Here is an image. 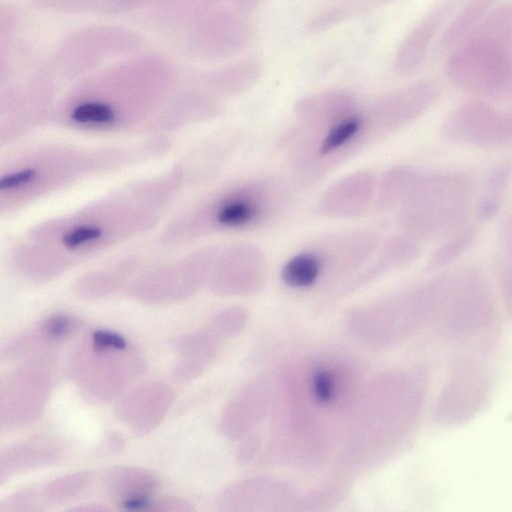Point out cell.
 Listing matches in <instances>:
<instances>
[{
  "label": "cell",
  "instance_id": "cell-11",
  "mask_svg": "<svg viewBox=\"0 0 512 512\" xmlns=\"http://www.w3.org/2000/svg\"><path fill=\"white\" fill-rule=\"evenodd\" d=\"M210 256L192 259L188 264L151 273L139 279L131 287L136 299L148 303H164L189 297L203 282L212 269Z\"/></svg>",
  "mask_w": 512,
  "mask_h": 512
},
{
  "label": "cell",
  "instance_id": "cell-2",
  "mask_svg": "<svg viewBox=\"0 0 512 512\" xmlns=\"http://www.w3.org/2000/svg\"><path fill=\"white\" fill-rule=\"evenodd\" d=\"M116 151L48 145L15 154L1 165L0 210L12 211L109 166Z\"/></svg>",
  "mask_w": 512,
  "mask_h": 512
},
{
  "label": "cell",
  "instance_id": "cell-6",
  "mask_svg": "<svg viewBox=\"0 0 512 512\" xmlns=\"http://www.w3.org/2000/svg\"><path fill=\"white\" fill-rule=\"evenodd\" d=\"M472 191L470 178L463 174L418 175L401 202V225L421 237L449 232L466 218Z\"/></svg>",
  "mask_w": 512,
  "mask_h": 512
},
{
  "label": "cell",
  "instance_id": "cell-26",
  "mask_svg": "<svg viewBox=\"0 0 512 512\" xmlns=\"http://www.w3.org/2000/svg\"><path fill=\"white\" fill-rule=\"evenodd\" d=\"M499 287L506 311L512 319V243L505 240L499 272Z\"/></svg>",
  "mask_w": 512,
  "mask_h": 512
},
{
  "label": "cell",
  "instance_id": "cell-5",
  "mask_svg": "<svg viewBox=\"0 0 512 512\" xmlns=\"http://www.w3.org/2000/svg\"><path fill=\"white\" fill-rule=\"evenodd\" d=\"M67 369L87 398L107 401L143 373L145 362L124 336L98 329L71 353Z\"/></svg>",
  "mask_w": 512,
  "mask_h": 512
},
{
  "label": "cell",
  "instance_id": "cell-20",
  "mask_svg": "<svg viewBox=\"0 0 512 512\" xmlns=\"http://www.w3.org/2000/svg\"><path fill=\"white\" fill-rule=\"evenodd\" d=\"M324 274L320 253L314 248L294 254L281 269L282 281L288 287L297 290L314 286Z\"/></svg>",
  "mask_w": 512,
  "mask_h": 512
},
{
  "label": "cell",
  "instance_id": "cell-7",
  "mask_svg": "<svg viewBox=\"0 0 512 512\" xmlns=\"http://www.w3.org/2000/svg\"><path fill=\"white\" fill-rule=\"evenodd\" d=\"M436 313L448 338L464 339L485 329L494 319L493 294L485 276L470 269L451 277Z\"/></svg>",
  "mask_w": 512,
  "mask_h": 512
},
{
  "label": "cell",
  "instance_id": "cell-21",
  "mask_svg": "<svg viewBox=\"0 0 512 512\" xmlns=\"http://www.w3.org/2000/svg\"><path fill=\"white\" fill-rule=\"evenodd\" d=\"M510 176L511 168L508 165L498 166L490 172L476 208L479 220L488 221L497 214Z\"/></svg>",
  "mask_w": 512,
  "mask_h": 512
},
{
  "label": "cell",
  "instance_id": "cell-1",
  "mask_svg": "<svg viewBox=\"0 0 512 512\" xmlns=\"http://www.w3.org/2000/svg\"><path fill=\"white\" fill-rule=\"evenodd\" d=\"M166 188L161 182L136 189L44 223L17 246V269L31 279H49L123 242L156 220Z\"/></svg>",
  "mask_w": 512,
  "mask_h": 512
},
{
  "label": "cell",
  "instance_id": "cell-8",
  "mask_svg": "<svg viewBox=\"0 0 512 512\" xmlns=\"http://www.w3.org/2000/svg\"><path fill=\"white\" fill-rule=\"evenodd\" d=\"M53 385L46 358H34L16 367L1 381L2 428L25 426L41 417Z\"/></svg>",
  "mask_w": 512,
  "mask_h": 512
},
{
  "label": "cell",
  "instance_id": "cell-18",
  "mask_svg": "<svg viewBox=\"0 0 512 512\" xmlns=\"http://www.w3.org/2000/svg\"><path fill=\"white\" fill-rule=\"evenodd\" d=\"M178 358L173 367V378L188 382L202 373L212 353L211 338L207 333L185 335L176 342Z\"/></svg>",
  "mask_w": 512,
  "mask_h": 512
},
{
  "label": "cell",
  "instance_id": "cell-3",
  "mask_svg": "<svg viewBox=\"0 0 512 512\" xmlns=\"http://www.w3.org/2000/svg\"><path fill=\"white\" fill-rule=\"evenodd\" d=\"M446 74L453 85L477 96L512 92V5L492 8L477 29L451 50Z\"/></svg>",
  "mask_w": 512,
  "mask_h": 512
},
{
  "label": "cell",
  "instance_id": "cell-24",
  "mask_svg": "<svg viewBox=\"0 0 512 512\" xmlns=\"http://www.w3.org/2000/svg\"><path fill=\"white\" fill-rule=\"evenodd\" d=\"M476 236L474 227H465L451 236L429 259V269H441L458 259L473 243Z\"/></svg>",
  "mask_w": 512,
  "mask_h": 512
},
{
  "label": "cell",
  "instance_id": "cell-12",
  "mask_svg": "<svg viewBox=\"0 0 512 512\" xmlns=\"http://www.w3.org/2000/svg\"><path fill=\"white\" fill-rule=\"evenodd\" d=\"M173 400L174 391L169 385L149 381L120 399L115 414L133 433L144 435L161 423Z\"/></svg>",
  "mask_w": 512,
  "mask_h": 512
},
{
  "label": "cell",
  "instance_id": "cell-27",
  "mask_svg": "<svg viewBox=\"0 0 512 512\" xmlns=\"http://www.w3.org/2000/svg\"><path fill=\"white\" fill-rule=\"evenodd\" d=\"M192 509L188 502L179 498H163L154 500L149 511H191Z\"/></svg>",
  "mask_w": 512,
  "mask_h": 512
},
{
  "label": "cell",
  "instance_id": "cell-15",
  "mask_svg": "<svg viewBox=\"0 0 512 512\" xmlns=\"http://www.w3.org/2000/svg\"><path fill=\"white\" fill-rule=\"evenodd\" d=\"M376 180L369 172L346 176L331 186L323 195L320 206L331 217H350L361 213L376 193Z\"/></svg>",
  "mask_w": 512,
  "mask_h": 512
},
{
  "label": "cell",
  "instance_id": "cell-10",
  "mask_svg": "<svg viewBox=\"0 0 512 512\" xmlns=\"http://www.w3.org/2000/svg\"><path fill=\"white\" fill-rule=\"evenodd\" d=\"M488 390L489 377L479 363L470 360L459 362L439 399V421L446 425L465 422L481 407Z\"/></svg>",
  "mask_w": 512,
  "mask_h": 512
},
{
  "label": "cell",
  "instance_id": "cell-17",
  "mask_svg": "<svg viewBox=\"0 0 512 512\" xmlns=\"http://www.w3.org/2000/svg\"><path fill=\"white\" fill-rule=\"evenodd\" d=\"M62 454V445L51 437L40 436L14 444L1 453V483L13 475L53 465Z\"/></svg>",
  "mask_w": 512,
  "mask_h": 512
},
{
  "label": "cell",
  "instance_id": "cell-16",
  "mask_svg": "<svg viewBox=\"0 0 512 512\" xmlns=\"http://www.w3.org/2000/svg\"><path fill=\"white\" fill-rule=\"evenodd\" d=\"M213 268V285L218 290H230L261 280L265 271V259L254 246L242 244L227 250L217 259Z\"/></svg>",
  "mask_w": 512,
  "mask_h": 512
},
{
  "label": "cell",
  "instance_id": "cell-9",
  "mask_svg": "<svg viewBox=\"0 0 512 512\" xmlns=\"http://www.w3.org/2000/svg\"><path fill=\"white\" fill-rule=\"evenodd\" d=\"M445 140L457 145L492 148L512 142V113L498 111L481 100L455 108L441 127Z\"/></svg>",
  "mask_w": 512,
  "mask_h": 512
},
{
  "label": "cell",
  "instance_id": "cell-23",
  "mask_svg": "<svg viewBox=\"0 0 512 512\" xmlns=\"http://www.w3.org/2000/svg\"><path fill=\"white\" fill-rule=\"evenodd\" d=\"M91 482L90 472H76L51 481L43 488L41 494L43 500L62 502L81 494Z\"/></svg>",
  "mask_w": 512,
  "mask_h": 512
},
{
  "label": "cell",
  "instance_id": "cell-25",
  "mask_svg": "<svg viewBox=\"0 0 512 512\" xmlns=\"http://www.w3.org/2000/svg\"><path fill=\"white\" fill-rule=\"evenodd\" d=\"M340 381L329 367H317L310 375L309 388L313 399L320 405H330L339 395Z\"/></svg>",
  "mask_w": 512,
  "mask_h": 512
},
{
  "label": "cell",
  "instance_id": "cell-19",
  "mask_svg": "<svg viewBox=\"0 0 512 512\" xmlns=\"http://www.w3.org/2000/svg\"><path fill=\"white\" fill-rule=\"evenodd\" d=\"M493 3L494 0H470L447 24L441 47L451 51L468 38L493 8Z\"/></svg>",
  "mask_w": 512,
  "mask_h": 512
},
{
  "label": "cell",
  "instance_id": "cell-4",
  "mask_svg": "<svg viewBox=\"0 0 512 512\" xmlns=\"http://www.w3.org/2000/svg\"><path fill=\"white\" fill-rule=\"evenodd\" d=\"M280 188L261 181L224 190L177 219L165 236L181 242L212 232L256 227L282 205L285 196Z\"/></svg>",
  "mask_w": 512,
  "mask_h": 512
},
{
  "label": "cell",
  "instance_id": "cell-14",
  "mask_svg": "<svg viewBox=\"0 0 512 512\" xmlns=\"http://www.w3.org/2000/svg\"><path fill=\"white\" fill-rule=\"evenodd\" d=\"M80 322L72 315L58 313L49 316L33 329L22 333L2 348V360L25 357L44 352L69 339Z\"/></svg>",
  "mask_w": 512,
  "mask_h": 512
},
{
  "label": "cell",
  "instance_id": "cell-22",
  "mask_svg": "<svg viewBox=\"0 0 512 512\" xmlns=\"http://www.w3.org/2000/svg\"><path fill=\"white\" fill-rule=\"evenodd\" d=\"M417 176L415 171L404 166L388 171L381 185L379 184V205L387 207L396 203L401 204Z\"/></svg>",
  "mask_w": 512,
  "mask_h": 512
},
{
  "label": "cell",
  "instance_id": "cell-13",
  "mask_svg": "<svg viewBox=\"0 0 512 512\" xmlns=\"http://www.w3.org/2000/svg\"><path fill=\"white\" fill-rule=\"evenodd\" d=\"M108 494L125 510L149 511L159 488L158 477L146 469L114 467L105 477Z\"/></svg>",
  "mask_w": 512,
  "mask_h": 512
}]
</instances>
